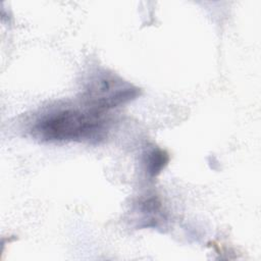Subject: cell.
I'll use <instances>...</instances> for the list:
<instances>
[{"instance_id":"2","label":"cell","mask_w":261,"mask_h":261,"mask_svg":"<svg viewBox=\"0 0 261 261\" xmlns=\"http://www.w3.org/2000/svg\"><path fill=\"white\" fill-rule=\"evenodd\" d=\"M139 95L140 89L133 84L112 72L101 70L93 73L88 80L82 100L85 106L105 114L136 99Z\"/></svg>"},{"instance_id":"4","label":"cell","mask_w":261,"mask_h":261,"mask_svg":"<svg viewBox=\"0 0 261 261\" xmlns=\"http://www.w3.org/2000/svg\"><path fill=\"white\" fill-rule=\"evenodd\" d=\"M168 154L164 150L160 148H154L145 155V169L150 176L154 177L158 175L162 169H164L168 163Z\"/></svg>"},{"instance_id":"1","label":"cell","mask_w":261,"mask_h":261,"mask_svg":"<svg viewBox=\"0 0 261 261\" xmlns=\"http://www.w3.org/2000/svg\"><path fill=\"white\" fill-rule=\"evenodd\" d=\"M104 113L87 106H57L42 113L33 123V136L43 142L97 143L106 137Z\"/></svg>"},{"instance_id":"3","label":"cell","mask_w":261,"mask_h":261,"mask_svg":"<svg viewBox=\"0 0 261 261\" xmlns=\"http://www.w3.org/2000/svg\"><path fill=\"white\" fill-rule=\"evenodd\" d=\"M137 212L142 215L141 221H143V226L147 227H156L163 216L161 203L156 197H148L143 199L138 205Z\"/></svg>"}]
</instances>
